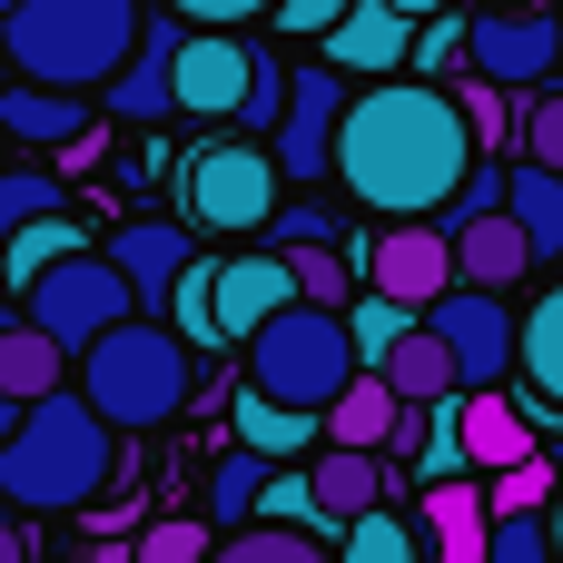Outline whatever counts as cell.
<instances>
[{
    "label": "cell",
    "mask_w": 563,
    "mask_h": 563,
    "mask_svg": "<svg viewBox=\"0 0 563 563\" xmlns=\"http://www.w3.org/2000/svg\"><path fill=\"white\" fill-rule=\"evenodd\" d=\"M475 168V129L445 79H366L336 119V178L376 218H445Z\"/></svg>",
    "instance_id": "1"
},
{
    "label": "cell",
    "mask_w": 563,
    "mask_h": 563,
    "mask_svg": "<svg viewBox=\"0 0 563 563\" xmlns=\"http://www.w3.org/2000/svg\"><path fill=\"white\" fill-rule=\"evenodd\" d=\"M109 475H119V435L89 416L79 386L20 406V426L0 435V515H79L99 505Z\"/></svg>",
    "instance_id": "2"
},
{
    "label": "cell",
    "mask_w": 563,
    "mask_h": 563,
    "mask_svg": "<svg viewBox=\"0 0 563 563\" xmlns=\"http://www.w3.org/2000/svg\"><path fill=\"white\" fill-rule=\"evenodd\" d=\"M139 30H148V10L139 0H20L10 20H0V59H10V79H40V89H109L119 79V59L139 49Z\"/></svg>",
    "instance_id": "3"
},
{
    "label": "cell",
    "mask_w": 563,
    "mask_h": 563,
    "mask_svg": "<svg viewBox=\"0 0 563 563\" xmlns=\"http://www.w3.org/2000/svg\"><path fill=\"white\" fill-rule=\"evenodd\" d=\"M188 356H198V346H188L178 327L129 317V327L89 336V346L69 356V376H79V396H89V416H99L109 435H148V426H168V416L188 406V386H198Z\"/></svg>",
    "instance_id": "4"
},
{
    "label": "cell",
    "mask_w": 563,
    "mask_h": 563,
    "mask_svg": "<svg viewBox=\"0 0 563 563\" xmlns=\"http://www.w3.org/2000/svg\"><path fill=\"white\" fill-rule=\"evenodd\" d=\"M247 386L257 396H277V406H297V416H327L346 386H356V336H346V317L336 307H277L257 336H247Z\"/></svg>",
    "instance_id": "5"
},
{
    "label": "cell",
    "mask_w": 563,
    "mask_h": 563,
    "mask_svg": "<svg viewBox=\"0 0 563 563\" xmlns=\"http://www.w3.org/2000/svg\"><path fill=\"white\" fill-rule=\"evenodd\" d=\"M277 158H267V139H208L188 168H178V198H188V218L198 228H218V238H257L267 218H277Z\"/></svg>",
    "instance_id": "6"
},
{
    "label": "cell",
    "mask_w": 563,
    "mask_h": 563,
    "mask_svg": "<svg viewBox=\"0 0 563 563\" xmlns=\"http://www.w3.org/2000/svg\"><path fill=\"white\" fill-rule=\"evenodd\" d=\"M20 297H30V327H40L49 346H69V356H79L89 336H109V327L139 317V297H129V277L109 267V247H69L59 267L30 277Z\"/></svg>",
    "instance_id": "7"
},
{
    "label": "cell",
    "mask_w": 563,
    "mask_h": 563,
    "mask_svg": "<svg viewBox=\"0 0 563 563\" xmlns=\"http://www.w3.org/2000/svg\"><path fill=\"white\" fill-rule=\"evenodd\" d=\"M346 69H297L287 79V119L267 129V158H277V178L287 188H307V178H336V119H346Z\"/></svg>",
    "instance_id": "8"
},
{
    "label": "cell",
    "mask_w": 563,
    "mask_h": 563,
    "mask_svg": "<svg viewBox=\"0 0 563 563\" xmlns=\"http://www.w3.org/2000/svg\"><path fill=\"white\" fill-rule=\"evenodd\" d=\"M465 69L475 79H495V89H544L563 69V20L554 10H475L465 20Z\"/></svg>",
    "instance_id": "9"
},
{
    "label": "cell",
    "mask_w": 563,
    "mask_h": 563,
    "mask_svg": "<svg viewBox=\"0 0 563 563\" xmlns=\"http://www.w3.org/2000/svg\"><path fill=\"white\" fill-rule=\"evenodd\" d=\"M356 267H366V287L376 297H396V307H435L445 287H455V238L435 228V218H386L366 247H356Z\"/></svg>",
    "instance_id": "10"
},
{
    "label": "cell",
    "mask_w": 563,
    "mask_h": 563,
    "mask_svg": "<svg viewBox=\"0 0 563 563\" xmlns=\"http://www.w3.org/2000/svg\"><path fill=\"white\" fill-rule=\"evenodd\" d=\"M426 327L445 336V356H455V386H465V396L505 386V366H515V307H505L495 287H445V297L426 307Z\"/></svg>",
    "instance_id": "11"
},
{
    "label": "cell",
    "mask_w": 563,
    "mask_h": 563,
    "mask_svg": "<svg viewBox=\"0 0 563 563\" xmlns=\"http://www.w3.org/2000/svg\"><path fill=\"white\" fill-rule=\"evenodd\" d=\"M247 59H257V40H238V30H188L178 40V109L188 119H238V99H247Z\"/></svg>",
    "instance_id": "12"
},
{
    "label": "cell",
    "mask_w": 563,
    "mask_h": 563,
    "mask_svg": "<svg viewBox=\"0 0 563 563\" xmlns=\"http://www.w3.org/2000/svg\"><path fill=\"white\" fill-rule=\"evenodd\" d=\"M109 267L129 277V297H139V317H148V307H168V287L198 267V238H188L178 218H129V228L109 238Z\"/></svg>",
    "instance_id": "13"
},
{
    "label": "cell",
    "mask_w": 563,
    "mask_h": 563,
    "mask_svg": "<svg viewBox=\"0 0 563 563\" xmlns=\"http://www.w3.org/2000/svg\"><path fill=\"white\" fill-rule=\"evenodd\" d=\"M406 49H416V20L396 0H346L327 30V69H346V79H396Z\"/></svg>",
    "instance_id": "14"
},
{
    "label": "cell",
    "mask_w": 563,
    "mask_h": 563,
    "mask_svg": "<svg viewBox=\"0 0 563 563\" xmlns=\"http://www.w3.org/2000/svg\"><path fill=\"white\" fill-rule=\"evenodd\" d=\"M178 40H188V30H178V10H168V20H148V30H139V49L119 59V79H109V109H119L129 129H148V119H178V89H168V79H178Z\"/></svg>",
    "instance_id": "15"
},
{
    "label": "cell",
    "mask_w": 563,
    "mask_h": 563,
    "mask_svg": "<svg viewBox=\"0 0 563 563\" xmlns=\"http://www.w3.org/2000/svg\"><path fill=\"white\" fill-rule=\"evenodd\" d=\"M208 297H218V346H247L277 307H297V277H287V257H228L208 277Z\"/></svg>",
    "instance_id": "16"
},
{
    "label": "cell",
    "mask_w": 563,
    "mask_h": 563,
    "mask_svg": "<svg viewBox=\"0 0 563 563\" xmlns=\"http://www.w3.org/2000/svg\"><path fill=\"white\" fill-rule=\"evenodd\" d=\"M534 267H544V257L525 247V228H515L505 208H485V218L455 228V287H495V297H505V287H525Z\"/></svg>",
    "instance_id": "17"
},
{
    "label": "cell",
    "mask_w": 563,
    "mask_h": 563,
    "mask_svg": "<svg viewBox=\"0 0 563 563\" xmlns=\"http://www.w3.org/2000/svg\"><path fill=\"white\" fill-rule=\"evenodd\" d=\"M307 485H317V525H356V515H376L386 505V465L366 455V445H317V465H307Z\"/></svg>",
    "instance_id": "18"
},
{
    "label": "cell",
    "mask_w": 563,
    "mask_h": 563,
    "mask_svg": "<svg viewBox=\"0 0 563 563\" xmlns=\"http://www.w3.org/2000/svg\"><path fill=\"white\" fill-rule=\"evenodd\" d=\"M0 129L20 148H69V139H89V99L79 89H40V79H0Z\"/></svg>",
    "instance_id": "19"
},
{
    "label": "cell",
    "mask_w": 563,
    "mask_h": 563,
    "mask_svg": "<svg viewBox=\"0 0 563 563\" xmlns=\"http://www.w3.org/2000/svg\"><path fill=\"white\" fill-rule=\"evenodd\" d=\"M376 376L396 386V406H445V396H455V356H445V336H435L426 317L376 356Z\"/></svg>",
    "instance_id": "20"
},
{
    "label": "cell",
    "mask_w": 563,
    "mask_h": 563,
    "mask_svg": "<svg viewBox=\"0 0 563 563\" xmlns=\"http://www.w3.org/2000/svg\"><path fill=\"white\" fill-rule=\"evenodd\" d=\"M406 416H416V406H396V386H386L376 366H356V386H346L317 426H327V445H366V455H376V445H396Z\"/></svg>",
    "instance_id": "21"
},
{
    "label": "cell",
    "mask_w": 563,
    "mask_h": 563,
    "mask_svg": "<svg viewBox=\"0 0 563 563\" xmlns=\"http://www.w3.org/2000/svg\"><path fill=\"white\" fill-rule=\"evenodd\" d=\"M59 386H69V346H49L30 317H0V396L10 406H40Z\"/></svg>",
    "instance_id": "22"
},
{
    "label": "cell",
    "mask_w": 563,
    "mask_h": 563,
    "mask_svg": "<svg viewBox=\"0 0 563 563\" xmlns=\"http://www.w3.org/2000/svg\"><path fill=\"white\" fill-rule=\"evenodd\" d=\"M416 525L435 534V563H485V525L495 515H485V485L455 475V485H426V515Z\"/></svg>",
    "instance_id": "23"
},
{
    "label": "cell",
    "mask_w": 563,
    "mask_h": 563,
    "mask_svg": "<svg viewBox=\"0 0 563 563\" xmlns=\"http://www.w3.org/2000/svg\"><path fill=\"white\" fill-rule=\"evenodd\" d=\"M505 218L525 228V247H534L544 267L563 257V178H554V168H534V158H515V168H505Z\"/></svg>",
    "instance_id": "24"
},
{
    "label": "cell",
    "mask_w": 563,
    "mask_h": 563,
    "mask_svg": "<svg viewBox=\"0 0 563 563\" xmlns=\"http://www.w3.org/2000/svg\"><path fill=\"white\" fill-rule=\"evenodd\" d=\"M534 455V426H525V406L505 396V386H485V396H465V465H525Z\"/></svg>",
    "instance_id": "25"
},
{
    "label": "cell",
    "mask_w": 563,
    "mask_h": 563,
    "mask_svg": "<svg viewBox=\"0 0 563 563\" xmlns=\"http://www.w3.org/2000/svg\"><path fill=\"white\" fill-rule=\"evenodd\" d=\"M515 366H525L534 406H554V416H563V287H544V297L525 307V327H515Z\"/></svg>",
    "instance_id": "26"
},
{
    "label": "cell",
    "mask_w": 563,
    "mask_h": 563,
    "mask_svg": "<svg viewBox=\"0 0 563 563\" xmlns=\"http://www.w3.org/2000/svg\"><path fill=\"white\" fill-rule=\"evenodd\" d=\"M238 445L247 455H297V445H327V426L277 406V396H257V386H238Z\"/></svg>",
    "instance_id": "27"
},
{
    "label": "cell",
    "mask_w": 563,
    "mask_h": 563,
    "mask_svg": "<svg viewBox=\"0 0 563 563\" xmlns=\"http://www.w3.org/2000/svg\"><path fill=\"white\" fill-rule=\"evenodd\" d=\"M277 257H287V277H297L307 307H336V317L356 307V257L346 247H277Z\"/></svg>",
    "instance_id": "28"
},
{
    "label": "cell",
    "mask_w": 563,
    "mask_h": 563,
    "mask_svg": "<svg viewBox=\"0 0 563 563\" xmlns=\"http://www.w3.org/2000/svg\"><path fill=\"white\" fill-rule=\"evenodd\" d=\"M257 495H267V455L228 445V455L208 465V525H247V515H257Z\"/></svg>",
    "instance_id": "29"
},
{
    "label": "cell",
    "mask_w": 563,
    "mask_h": 563,
    "mask_svg": "<svg viewBox=\"0 0 563 563\" xmlns=\"http://www.w3.org/2000/svg\"><path fill=\"white\" fill-rule=\"evenodd\" d=\"M69 247H89V238L69 228V208H59V218H30V228L0 247V287H30V277H40V267H59Z\"/></svg>",
    "instance_id": "30"
},
{
    "label": "cell",
    "mask_w": 563,
    "mask_h": 563,
    "mask_svg": "<svg viewBox=\"0 0 563 563\" xmlns=\"http://www.w3.org/2000/svg\"><path fill=\"white\" fill-rule=\"evenodd\" d=\"M208 563H336L317 534H287V525H238L228 544H208Z\"/></svg>",
    "instance_id": "31"
},
{
    "label": "cell",
    "mask_w": 563,
    "mask_h": 563,
    "mask_svg": "<svg viewBox=\"0 0 563 563\" xmlns=\"http://www.w3.org/2000/svg\"><path fill=\"white\" fill-rule=\"evenodd\" d=\"M69 208V188L49 178V168H0V247L30 228V218H59Z\"/></svg>",
    "instance_id": "32"
},
{
    "label": "cell",
    "mask_w": 563,
    "mask_h": 563,
    "mask_svg": "<svg viewBox=\"0 0 563 563\" xmlns=\"http://www.w3.org/2000/svg\"><path fill=\"white\" fill-rule=\"evenodd\" d=\"M336 563H416V525H396V515L376 505V515H356V525L336 534Z\"/></svg>",
    "instance_id": "33"
},
{
    "label": "cell",
    "mask_w": 563,
    "mask_h": 563,
    "mask_svg": "<svg viewBox=\"0 0 563 563\" xmlns=\"http://www.w3.org/2000/svg\"><path fill=\"white\" fill-rule=\"evenodd\" d=\"M277 119H287V59H277V49H257V59H247V99H238V119H228V129L267 139Z\"/></svg>",
    "instance_id": "34"
},
{
    "label": "cell",
    "mask_w": 563,
    "mask_h": 563,
    "mask_svg": "<svg viewBox=\"0 0 563 563\" xmlns=\"http://www.w3.org/2000/svg\"><path fill=\"white\" fill-rule=\"evenodd\" d=\"M416 327V307H396V297H376V287H356V307H346V336H356V366H376L396 336Z\"/></svg>",
    "instance_id": "35"
},
{
    "label": "cell",
    "mask_w": 563,
    "mask_h": 563,
    "mask_svg": "<svg viewBox=\"0 0 563 563\" xmlns=\"http://www.w3.org/2000/svg\"><path fill=\"white\" fill-rule=\"evenodd\" d=\"M485 563H563L554 554V515H495L485 525Z\"/></svg>",
    "instance_id": "36"
},
{
    "label": "cell",
    "mask_w": 563,
    "mask_h": 563,
    "mask_svg": "<svg viewBox=\"0 0 563 563\" xmlns=\"http://www.w3.org/2000/svg\"><path fill=\"white\" fill-rule=\"evenodd\" d=\"M544 505H554V465L544 455H525V465H505L485 485V515H544Z\"/></svg>",
    "instance_id": "37"
},
{
    "label": "cell",
    "mask_w": 563,
    "mask_h": 563,
    "mask_svg": "<svg viewBox=\"0 0 563 563\" xmlns=\"http://www.w3.org/2000/svg\"><path fill=\"white\" fill-rule=\"evenodd\" d=\"M455 109H465V129H475V158L515 139V109H505V89H495V79H465V89H455Z\"/></svg>",
    "instance_id": "38"
},
{
    "label": "cell",
    "mask_w": 563,
    "mask_h": 563,
    "mask_svg": "<svg viewBox=\"0 0 563 563\" xmlns=\"http://www.w3.org/2000/svg\"><path fill=\"white\" fill-rule=\"evenodd\" d=\"M406 59H416V69H435V79H445V69H455V59H465V20H455V10H435V20H416V49H406Z\"/></svg>",
    "instance_id": "39"
},
{
    "label": "cell",
    "mask_w": 563,
    "mask_h": 563,
    "mask_svg": "<svg viewBox=\"0 0 563 563\" xmlns=\"http://www.w3.org/2000/svg\"><path fill=\"white\" fill-rule=\"evenodd\" d=\"M525 158H534V168H554V178H563V89H544V99L525 109Z\"/></svg>",
    "instance_id": "40"
},
{
    "label": "cell",
    "mask_w": 563,
    "mask_h": 563,
    "mask_svg": "<svg viewBox=\"0 0 563 563\" xmlns=\"http://www.w3.org/2000/svg\"><path fill=\"white\" fill-rule=\"evenodd\" d=\"M139 563H208V515L198 525H148L139 534Z\"/></svg>",
    "instance_id": "41"
},
{
    "label": "cell",
    "mask_w": 563,
    "mask_h": 563,
    "mask_svg": "<svg viewBox=\"0 0 563 563\" xmlns=\"http://www.w3.org/2000/svg\"><path fill=\"white\" fill-rule=\"evenodd\" d=\"M257 515H267V525H317V485H307V475H267Z\"/></svg>",
    "instance_id": "42"
},
{
    "label": "cell",
    "mask_w": 563,
    "mask_h": 563,
    "mask_svg": "<svg viewBox=\"0 0 563 563\" xmlns=\"http://www.w3.org/2000/svg\"><path fill=\"white\" fill-rule=\"evenodd\" d=\"M168 10H178L188 30H238V20H267L277 0H168Z\"/></svg>",
    "instance_id": "43"
},
{
    "label": "cell",
    "mask_w": 563,
    "mask_h": 563,
    "mask_svg": "<svg viewBox=\"0 0 563 563\" xmlns=\"http://www.w3.org/2000/svg\"><path fill=\"white\" fill-rule=\"evenodd\" d=\"M336 10H346V0H277L267 20H277V30H297V40H327V30H336Z\"/></svg>",
    "instance_id": "44"
},
{
    "label": "cell",
    "mask_w": 563,
    "mask_h": 563,
    "mask_svg": "<svg viewBox=\"0 0 563 563\" xmlns=\"http://www.w3.org/2000/svg\"><path fill=\"white\" fill-rule=\"evenodd\" d=\"M0 563H30V525H10V515H0Z\"/></svg>",
    "instance_id": "45"
},
{
    "label": "cell",
    "mask_w": 563,
    "mask_h": 563,
    "mask_svg": "<svg viewBox=\"0 0 563 563\" xmlns=\"http://www.w3.org/2000/svg\"><path fill=\"white\" fill-rule=\"evenodd\" d=\"M89 563H139V544H99V554H89Z\"/></svg>",
    "instance_id": "46"
},
{
    "label": "cell",
    "mask_w": 563,
    "mask_h": 563,
    "mask_svg": "<svg viewBox=\"0 0 563 563\" xmlns=\"http://www.w3.org/2000/svg\"><path fill=\"white\" fill-rule=\"evenodd\" d=\"M396 10H406V20H435V10H445V0H396Z\"/></svg>",
    "instance_id": "47"
},
{
    "label": "cell",
    "mask_w": 563,
    "mask_h": 563,
    "mask_svg": "<svg viewBox=\"0 0 563 563\" xmlns=\"http://www.w3.org/2000/svg\"><path fill=\"white\" fill-rule=\"evenodd\" d=\"M554 554H563V485H554Z\"/></svg>",
    "instance_id": "48"
},
{
    "label": "cell",
    "mask_w": 563,
    "mask_h": 563,
    "mask_svg": "<svg viewBox=\"0 0 563 563\" xmlns=\"http://www.w3.org/2000/svg\"><path fill=\"white\" fill-rule=\"evenodd\" d=\"M10 426H20V406H10V396H0V435H10Z\"/></svg>",
    "instance_id": "49"
},
{
    "label": "cell",
    "mask_w": 563,
    "mask_h": 563,
    "mask_svg": "<svg viewBox=\"0 0 563 563\" xmlns=\"http://www.w3.org/2000/svg\"><path fill=\"white\" fill-rule=\"evenodd\" d=\"M0 168H10V129H0Z\"/></svg>",
    "instance_id": "50"
},
{
    "label": "cell",
    "mask_w": 563,
    "mask_h": 563,
    "mask_svg": "<svg viewBox=\"0 0 563 563\" xmlns=\"http://www.w3.org/2000/svg\"><path fill=\"white\" fill-rule=\"evenodd\" d=\"M485 10H525V0H485Z\"/></svg>",
    "instance_id": "51"
},
{
    "label": "cell",
    "mask_w": 563,
    "mask_h": 563,
    "mask_svg": "<svg viewBox=\"0 0 563 563\" xmlns=\"http://www.w3.org/2000/svg\"><path fill=\"white\" fill-rule=\"evenodd\" d=\"M10 10H20V0H0V20H10Z\"/></svg>",
    "instance_id": "52"
},
{
    "label": "cell",
    "mask_w": 563,
    "mask_h": 563,
    "mask_svg": "<svg viewBox=\"0 0 563 563\" xmlns=\"http://www.w3.org/2000/svg\"><path fill=\"white\" fill-rule=\"evenodd\" d=\"M0 79H10V59H0Z\"/></svg>",
    "instance_id": "53"
}]
</instances>
